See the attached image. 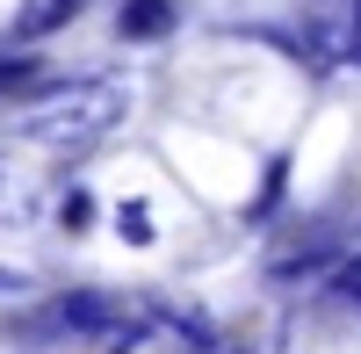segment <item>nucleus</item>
<instances>
[{"label": "nucleus", "instance_id": "nucleus-1", "mask_svg": "<svg viewBox=\"0 0 361 354\" xmlns=\"http://www.w3.org/2000/svg\"><path fill=\"white\" fill-rule=\"evenodd\" d=\"M116 123V87H87L80 102H58L51 109V123H37L51 145H66V138H94V130H109Z\"/></svg>", "mask_w": 361, "mask_h": 354}, {"label": "nucleus", "instance_id": "nucleus-2", "mask_svg": "<svg viewBox=\"0 0 361 354\" xmlns=\"http://www.w3.org/2000/svg\"><path fill=\"white\" fill-rule=\"evenodd\" d=\"M116 29H123L130 44H152V37L173 29V0H123V8H116Z\"/></svg>", "mask_w": 361, "mask_h": 354}, {"label": "nucleus", "instance_id": "nucleus-3", "mask_svg": "<svg viewBox=\"0 0 361 354\" xmlns=\"http://www.w3.org/2000/svg\"><path fill=\"white\" fill-rule=\"evenodd\" d=\"M80 8H87V0H29V8L15 15V37H51V29L73 22Z\"/></svg>", "mask_w": 361, "mask_h": 354}, {"label": "nucleus", "instance_id": "nucleus-4", "mask_svg": "<svg viewBox=\"0 0 361 354\" xmlns=\"http://www.w3.org/2000/svg\"><path fill=\"white\" fill-rule=\"evenodd\" d=\"M116 224H123V239H152V210H130V202H123V210H116Z\"/></svg>", "mask_w": 361, "mask_h": 354}, {"label": "nucleus", "instance_id": "nucleus-5", "mask_svg": "<svg viewBox=\"0 0 361 354\" xmlns=\"http://www.w3.org/2000/svg\"><path fill=\"white\" fill-rule=\"evenodd\" d=\"M29 73H37V58H15V66H0V87H22Z\"/></svg>", "mask_w": 361, "mask_h": 354}, {"label": "nucleus", "instance_id": "nucleus-6", "mask_svg": "<svg viewBox=\"0 0 361 354\" xmlns=\"http://www.w3.org/2000/svg\"><path fill=\"white\" fill-rule=\"evenodd\" d=\"M15 289H29L22 275H8V268H0V297H15Z\"/></svg>", "mask_w": 361, "mask_h": 354}, {"label": "nucleus", "instance_id": "nucleus-7", "mask_svg": "<svg viewBox=\"0 0 361 354\" xmlns=\"http://www.w3.org/2000/svg\"><path fill=\"white\" fill-rule=\"evenodd\" d=\"M224 354H253V347H224Z\"/></svg>", "mask_w": 361, "mask_h": 354}]
</instances>
